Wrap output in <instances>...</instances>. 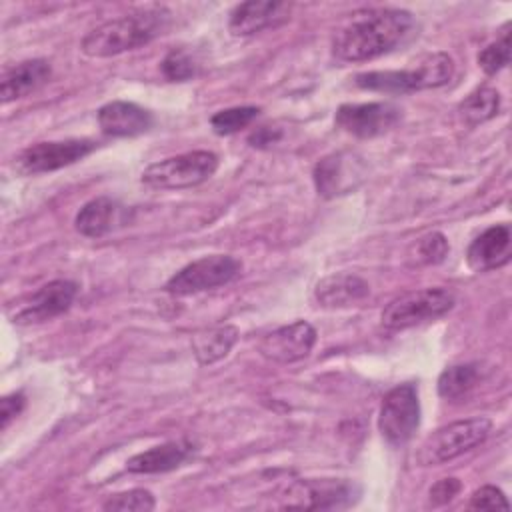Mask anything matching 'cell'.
<instances>
[{
  "instance_id": "1",
  "label": "cell",
  "mask_w": 512,
  "mask_h": 512,
  "mask_svg": "<svg viewBox=\"0 0 512 512\" xmlns=\"http://www.w3.org/2000/svg\"><path fill=\"white\" fill-rule=\"evenodd\" d=\"M414 26L410 12L400 8H364L336 30L332 52L344 62H364L394 50Z\"/></svg>"
},
{
  "instance_id": "2",
  "label": "cell",
  "mask_w": 512,
  "mask_h": 512,
  "mask_svg": "<svg viewBox=\"0 0 512 512\" xmlns=\"http://www.w3.org/2000/svg\"><path fill=\"white\" fill-rule=\"evenodd\" d=\"M170 24V12L162 6L142 8L138 12L108 20L92 28L80 42V50L90 58H110L134 50L164 34Z\"/></svg>"
},
{
  "instance_id": "3",
  "label": "cell",
  "mask_w": 512,
  "mask_h": 512,
  "mask_svg": "<svg viewBox=\"0 0 512 512\" xmlns=\"http://www.w3.org/2000/svg\"><path fill=\"white\" fill-rule=\"evenodd\" d=\"M454 76V62L446 52H430L420 56L404 70H374L354 76V84L364 90L384 94H406L414 90H430L448 84Z\"/></svg>"
},
{
  "instance_id": "4",
  "label": "cell",
  "mask_w": 512,
  "mask_h": 512,
  "mask_svg": "<svg viewBox=\"0 0 512 512\" xmlns=\"http://www.w3.org/2000/svg\"><path fill=\"white\" fill-rule=\"evenodd\" d=\"M490 430L492 422L484 416L450 422L424 438L416 452V462L420 466H438L450 462L482 444Z\"/></svg>"
},
{
  "instance_id": "5",
  "label": "cell",
  "mask_w": 512,
  "mask_h": 512,
  "mask_svg": "<svg viewBox=\"0 0 512 512\" xmlns=\"http://www.w3.org/2000/svg\"><path fill=\"white\" fill-rule=\"evenodd\" d=\"M218 168V156L208 150H194L164 158L142 172V184L158 190L192 188L206 182Z\"/></svg>"
},
{
  "instance_id": "6",
  "label": "cell",
  "mask_w": 512,
  "mask_h": 512,
  "mask_svg": "<svg viewBox=\"0 0 512 512\" xmlns=\"http://www.w3.org/2000/svg\"><path fill=\"white\" fill-rule=\"evenodd\" d=\"M454 294L446 288H422L394 298L382 312V326L404 330L428 320L442 318L454 308Z\"/></svg>"
},
{
  "instance_id": "7",
  "label": "cell",
  "mask_w": 512,
  "mask_h": 512,
  "mask_svg": "<svg viewBox=\"0 0 512 512\" xmlns=\"http://www.w3.org/2000/svg\"><path fill=\"white\" fill-rule=\"evenodd\" d=\"M420 424V400L412 382L398 384L382 398L378 430L390 446L406 444Z\"/></svg>"
},
{
  "instance_id": "8",
  "label": "cell",
  "mask_w": 512,
  "mask_h": 512,
  "mask_svg": "<svg viewBox=\"0 0 512 512\" xmlns=\"http://www.w3.org/2000/svg\"><path fill=\"white\" fill-rule=\"evenodd\" d=\"M242 270V262L228 254H212L200 260L190 262L188 266L180 268L168 282L166 292L176 296L196 294L204 290H212L232 282Z\"/></svg>"
},
{
  "instance_id": "9",
  "label": "cell",
  "mask_w": 512,
  "mask_h": 512,
  "mask_svg": "<svg viewBox=\"0 0 512 512\" xmlns=\"http://www.w3.org/2000/svg\"><path fill=\"white\" fill-rule=\"evenodd\" d=\"M96 148L94 140L88 138H68L54 142H36L24 148L14 158V168L22 176H36L44 172H54L70 166Z\"/></svg>"
},
{
  "instance_id": "10",
  "label": "cell",
  "mask_w": 512,
  "mask_h": 512,
  "mask_svg": "<svg viewBox=\"0 0 512 512\" xmlns=\"http://www.w3.org/2000/svg\"><path fill=\"white\" fill-rule=\"evenodd\" d=\"M360 488L348 480H298L286 490V508L304 510H338L358 500Z\"/></svg>"
},
{
  "instance_id": "11",
  "label": "cell",
  "mask_w": 512,
  "mask_h": 512,
  "mask_svg": "<svg viewBox=\"0 0 512 512\" xmlns=\"http://www.w3.org/2000/svg\"><path fill=\"white\" fill-rule=\"evenodd\" d=\"M402 118V110L392 102L342 104L336 110L334 122L340 130L356 138H374L392 130Z\"/></svg>"
},
{
  "instance_id": "12",
  "label": "cell",
  "mask_w": 512,
  "mask_h": 512,
  "mask_svg": "<svg viewBox=\"0 0 512 512\" xmlns=\"http://www.w3.org/2000/svg\"><path fill=\"white\" fill-rule=\"evenodd\" d=\"M76 292L78 286L74 282L52 280L20 302V306L12 314V322L18 326H30L52 320L72 306Z\"/></svg>"
},
{
  "instance_id": "13",
  "label": "cell",
  "mask_w": 512,
  "mask_h": 512,
  "mask_svg": "<svg viewBox=\"0 0 512 512\" xmlns=\"http://www.w3.org/2000/svg\"><path fill=\"white\" fill-rule=\"evenodd\" d=\"M316 344V330L306 320H296L288 326L276 328L266 334L258 350L260 354L276 364H292L306 358Z\"/></svg>"
},
{
  "instance_id": "14",
  "label": "cell",
  "mask_w": 512,
  "mask_h": 512,
  "mask_svg": "<svg viewBox=\"0 0 512 512\" xmlns=\"http://www.w3.org/2000/svg\"><path fill=\"white\" fill-rule=\"evenodd\" d=\"M362 180L360 162L346 152H336L322 158L314 168V184L320 196L334 198L346 194Z\"/></svg>"
},
{
  "instance_id": "15",
  "label": "cell",
  "mask_w": 512,
  "mask_h": 512,
  "mask_svg": "<svg viewBox=\"0 0 512 512\" xmlns=\"http://www.w3.org/2000/svg\"><path fill=\"white\" fill-rule=\"evenodd\" d=\"M152 124H154L152 114L134 102L114 100L104 104L98 110V126L108 136H118V138L138 136L148 132Z\"/></svg>"
},
{
  "instance_id": "16",
  "label": "cell",
  "mask_w": 512,
  "mask_h": 512,
  "mask_svg": "<svg viewBox=\"0 0 512 512\" xmlns=\"http://www.w3.org/2000/svg\"><path fill=\"white\" fill-rule=\"evenodd\" d=\"M290 6L276 0H250L238 4L228 22V30L234 36H252L268 26L286 20Z\"/></svg>"
},
{
  "instance_id": "17",
  "label": "cell",
  "mask_w": 512,
  "mask_h": 512,
  "mask_svg": "<svg viewBox=\"0 0 512 512\" xmlns=\"http://www.w3.org/2000/svg\"><path fill=\"white\" fill-rule=\"evenodd\" d=\"M50 62L44 58H32L18 62L10 68H4L0 80V96L2 102L8 104L12 100L24 98L30 92L38 90L50 78Z\"/></svg>"
},
{
  "instance_id": "18",
  "label": "cell",
  "mask_w": 512,
  "mask_h": 512,
  "mask_svg": "<svg viewBox=\"0 0 512 512\" xmlns=\"http://www.w3.org/2000/svg\"><path fill=\"white\" fill-rule=\"evenodd\" d=\"M510 256V228L496 224L478 234L468 246L466 260L472 270L484 272L508 262Z\"/></svg>"
},
{
  "instance_id": "19",
  "label": "cell",
  "mask_w": 512,
  "mask_h": 512,
  "mask_svg": "<svg viewBox=\"0 0 512 512\" xmlns=\"http://www.w3.org/2000/svg\"><path fill=\"white\" fill-rule=\"evenodd\" d=\"M316 300L326 308H348L368 298L370 286L356 274L336 272L316 284Z\"/></svg>"
},
{
  "instance_id": "20",
  "label": "cell",
  "mask_w": 512,
  "mask_h": 512,
  "mask_svg": "<svg viewBox=\"0 0 512 512\" xmlns=\"http://www.w3.org/2000/svg\"><path fill=\"white\" fill-rule=\"evenodd\" d=\"M194 452V446L188 440H174L162 446H154L146 452L132 456L126 462V470L132 474H158L170 472L182 466Z\"/></svg>"
},
{
  "instance_id": "21",
  "label": "cell",
  "mask_w": 512,
  "mask_h": 512,
  "mask_svg": "<svg viewBox=\"0 0 512 512\" xmlns=\"http://www.w3.org/2000/svg\"><path fill=\"white\" fill-rule=\"evenodd\" d=\"M236 340H238V328L232 324L204 328L192 336V352L202 366L214 364L232 350Z\"/></svg>"
},
{
  "instance_id": "22",
  "label": "cell",
  "mask_w": 512,
  "mask_h": 512,
  "mask_svg": "<svg viewBox=\"0 0 512 512\" xmlns=\"http://www.w3.org/2000/svg\"><path fill=\"white\" fill-rule=\"evenodd\" d=\"M116 204L106 198V196H100V198H94L90 202H86L80 212L76 214V230L82 234V236H88V238H100L104 234H108L114 226V220H116Z\"/></svg>"
},
{
  "instance_id": "23",
  "label": "cell",
  "mask_w": 512,
  "mask_h": 512,
  "mask_svg": "<svg viewBox=\"0 0 512 512\" xmlns=\"http://www.w3.org/2000/svg\"><path fill=\"white\" fill-rule=\"evenodd\" d=\"M480 382V366L474 362L456 364L438 376V394L444 400H460L468 396Z\"/></svg>"
},
{
  "instance_id": "24",
  "label": "cell",
  "mask_w": 512,
  "mask_h": 512,
  "mask_svg": "<svg viewBox=\"0 0 512 512\" xmlns=\"http://www.w3.org/2000/svg\"><path fill=\"white\" fill-rule=\"evenodd\" d=\"M500 110V94L490 86H480L470 92L458 106L460 118L468 126H478L490 118H494Z\"/></svg>"
},
{
  "instance_id": "25",
  "label": "cell",
  "mask_w": 512,
  "mask_h": 512,
  "mask_svg": "<svg viewBox=\"0 0 512 512\" xmlns=\"http://www.w3.org/2000/svg\"><path fill=\"white\" fill-rule=\"evenodd\" d=\"M260 114V108L256 106H236V108H226L216 112L210 118V126L216 134L220 136H228L234 134L242 128H246L256 116Z\"/></svg>"
},
{
  "instance_id": "26",
  "label": "cell",
  "mask_w": 512,
  "mask_h": 512,
  "mask_svg": "<svg viewBox=\"0 0 512 512\" xmlns=\"http://www.w3.org/2000/svg\"><path fill=\"white\" fill-rule=\"evenodd\" d=\"M508 28H510V24H504L502 36L496 42L488 44L478 54V64L488 76L500 72L510 60V32H508Z\"/></svg>"
},
{
  "instance_id": "27",
  "label": "cell",
  "mask_w": 512,
  "mask_h": 512,
  "mask_svg": "<svg viewBox=\"0 0 512 512\" xmlns=\"http://www.w3.org/2000/svg\"><path fill=\"white\" fill-rule=\"evenodd\" d=\"M156 502L154 496L148 490L142 488H134L128 492H118L114 496H110L102 508L104 510H118V512H150L154 510Z\"/></svg>"
},
{
  "instance_id": "28",
  "label": "cell",
  "mask_w": 512,
  "mask_h": 512,
  "mask_svg": "<svg viewBox=\"0 0 512 512\" xmlns=\"http://www.w3.org/2000/svg\"><path fill=\"white\" fill-rule=\"evenodd\" d=\"M160 68L170 82H186L196 74V62L192 60V56L186 50L176 48L164 56Z\"/></svg>"
},
{
  "instance_id": "29",
  "label": "cell",
  "mask_w": 512,
  "mask_h": 512,
  "mask_svg": "<svg viewBox=\"0 0 512 512\" xmlns=\"http://www.w3.org/2000/svg\"><path fill=\"white\" fill-rule=\"evenodd\" d=\"M448 240L440 232H430L416 242V260L420 264H440L448 256Z\"/></svg>"
},
{
  "instance_id": "30",
  "label": "cell",
  "mask_w": 512,
  "mask_h": 512,
  "mask_svg": "<svg viewBox=\"0 0 512 512\" xmlns=\"http://www.w3.org/2000/svg\"><path fill=\"white\" fill-rule=\"evenodd\" d=\"M468 508L470 510H508L510 504L500 488L488 484L474 490V494L470 496Z\"/></svg>"
},
{
  "instance_id": "31",
  "label": "cell",
  "mask_w": 512,
  "mask_h": 512,
  "mask_svg": "<svg viewBox=\"0 0 512 512\" xmlns=\"http://www.w3.org/2000/svg\"><path fill=\"white\" fill-rule=\"evenodd\" d=\"M460 490H462V484L458 478H442L430 488L428 502L430 506H444L450 500H454Z\"/></svg>"
},
{
  "instance_id": "32",
  "label": "cell",
  "mask_w": 512,
  "mask_h": 512,
  "mask_svg": "<svg viewBox=\"0 0 512 512\" xmlns=\"http://www.w3.org/2000/svg\"><path fill=\"white\" fill-rule=\"evenodd\" d=\"M26 396L22 392H12L0 400V428L6 430L8 424L24 410Z\"/></svg>"
},
{
  "instance_id": "33",
  "label": "cell",
  "mask_w": 512,
  "mask_h": 512,
  "mask_svg": "<svg viewBox=\"0 0 512 512\" xmlns=\"http://www.w3.org/2000/svg\"><path fill=\"white\" fill-rule=\"evenodd\" d=\"M282 136V132L278 128H270V126H262L258 130H254L250 136H248V142L252 146H258V148H264V146H270L274 144L278 138Z\"/></svg>"
}]
</instances>
